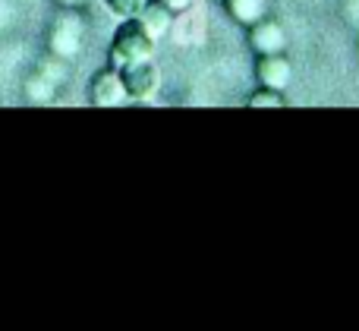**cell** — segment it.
<instances>
[{
    "instance_id": "obj_5",
    "label": "cell",
    "mask_w": 359,
    "mask_h": 331,
    "mask_svg": "<svg viewBox=\"0 0 359 331\" xmlns=\"http://www.w3.org/2000/svg\"><path fill=\"white\" fill-rule=\"evenodd\" d=\"M246 41L255 54H284L287 50V29L271 16H262L246 29Z\"/></svg>"
},
{
    "instance_id": "obj_3",
    "label": "cell",
    "mask_w": 359,
    "mask_h": 331,
    "mask_svg": "<svg viewBox=\"0 0 359 331\" xmlns=\"http://www.w3.org/2000/svg\"><path fill=\"white\" fill-rule=\"evenodd\" d=\"M126 88H123V76L117 67H101L95 69L92 82H88V104L92 107H120L126 104Z\"/></svg>"
},
{
    "instance_id": "obj_1",
    "label": "cell",
    "mask_w": 359,
    "mask_h": 331,
    "mask_svg": "<svg viewBox=\"0 0 359 331\" xmlns=\"http://www.w3.org/2000/svg\"><path fill=\"white\" fill-rule=\"evenodd\" d=\"M155 48H158V41L145 32V25L139 19H120V25L114 29L111 48H107V60H111V67L123 69L130 63L151 60Z\"/></svg>"
},
{
    "instance_id": "obj_4",
    "label": "cell",
    "mask_w": 359,
    "mask_h": 331,
    "mask_svg": "<svg viewBox=\"0 0 359 331\" xmlns=\"http://www.w3.org/2000/svg\"><path fill=\"white\" fill-rule=\"evenodd\" d=\"M120 76H123V88L130 101H151L161 88V69L151 60L130 63V67L120 69Z\"/></svg>"
},
{
    "instance_id": "obj_8",
    "label": "cell",
    "mask_w": 359,
    "mask_h": 331,
    "mask_svg": "<svg viewBox=\"0 0 359 331\" xmlns=\"http://www.w3.org/2000/svg\"><path fill=\"white\" fill-rule=\"evenodd\" d=\"M224 10L236 25H252L262 16H268V0H224Z\"/></svg>"
},
{
    "instance_id": "obj_2",
    "label": "cell",
    "mask_w": 359,
    "mask_h": 331,
    "mask_svg": "<svg viewBox=\"0 0 359 331\" xmlns=\"http://www.w3.org/2000/svg\"><path fill=\"white\" fill-rule=\"evenodd\" d=\"M44 41H48V54L54 60H67V63L76 60L82 54V48H86V19H82V10L60 6L57 16L50 19Z\"/></svg>"
},
{
    "instance_id": "obj_9",
    "label": "cell",
    "mask_w": 359,
    "mask_h": 331,
    "mask_svg": "<svg viewBox=\"0 0 359 331\" xmlns=\"http://www.w3.org/2000/svg\"><path fill=\"white\" fill-rule=\"evenodd\" d=\"M246 107H252V111H274V107H287V95L280 92V88L259 86L252 95H249Z\"/></svg>"
},
{
    "instance_id": "obj_11",
    "label": "cell",
    "mask_w": 359,
    "mask_h": 331,
    "mask_svg": "<svg viewBox=\"0 0 359 331\" xmlns=\"http://www.w3.org/2000/svg\"><path fill=\"white\" fill-rule=\"evenodd\" d=\"M161 4L168 6L170 13H177V16H180V13H189L192 10V6H196V0H161Z\"/></svg>"
},
{
    "instance_id": "obj_12",
    "label": "cell",
    "mask_w": 359,
    "mask_h": 331,
    "mask_svg": "<svg viewBox=\"0 0 359 331\" xmlns=\"http://www.w3.org/2000/svg\"><path fill=\"white\" fill-rule=\"evenodd\" d=\"M54 4H57V6H67V10H82L88 0H54Z\"/></svg>"
},
{
    "instance_id": "obj_7",
    "label": "cell",
    "mask_w": 359,
    "mask_h": 331,
    "mask_svg": "<svg viewBox=\"0 0 359 331\" xmlns=\"http://www.w3.org/2000/svg\"><path fill=\"white\" fill-rule=\"evenodd\" d=\"M139 22L145 25V32H149L155 41H161V38L170 35V29H174V19L177 13H170L168 6L161 4V0H145V6L139 10Z\"/></svg>"
},
{
    "instance_id": "obj_6",
    "label": "cell",
    "mask_w": 359,
    "mask_h": 331,
    "mask_svg": "<svg viewBox=\"0 0 359 331\" xmlns=\"http://www.w3.org/2000/svg\"><path fill=\"white\" fill-rule=\"evenodd\" d=\"M255 79L259 86L284 92L293 79V63L287 54H255Z\"/></svg>"
},
{
    "instance_id": "obj_10",
    "label": "cell",
    "mask_w": 359,
    "mask_h": 331,
    "mask_svg": "<svg viewBox=\"0 0 359 331\" xmlns=\"http://www.w3.org/2000/svg\"><path fill=\"white\" fill-rule=\"evenodd\" d=\"M142 6L145 0H104V10L117 19H136Z\"/></svg>"
}]
</instances>
